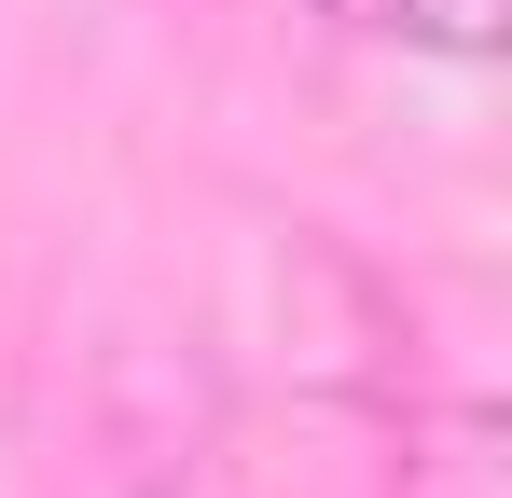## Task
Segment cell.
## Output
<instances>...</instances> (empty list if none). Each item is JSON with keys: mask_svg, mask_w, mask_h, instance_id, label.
Here are the masks:
<instances>
[{"mask_svg": "<svg viewBox=\"0 0 512 498\" xmlns=\"http://www.w3.org/2000/svg\"><path fill=\"white\" fill-rule=\"evenodd\" d=\"M250 332L263 374L305 402H360V415H416V319L402 291L333 236H250Z\"/></svg>", "mask_w": 512, "mask_h": 498, "instance_id": "6da1fadb", "label": "cell"}, {"mask_svg": "<svg viewBox=\"0 0 512 498\" xmlns=\"http://www.w3.org/2000/svg\"><path fill=\"white\" fill-rule=\"evenodd\" d=\"M319 14L360 42H402V56H499L512 42V0H319Z\"/></svg>", "mask_w": 512, "mask_h": 498, "instance_id": "7a4b0ae2", "label": "cell"}, {"mask_svg": "<svg viewBox=\"0 0 512 498\" xmlns=\"http://www.w3.org/2000/svg\"><path fill=\"white\" fill-rule=\"evenodd\" d=\"M402 498H512L499 415H429V443L402 457Z\"/></svg>", "mask_w": 512, "mask_h": 498, "instance_id": "3957f363", "label": "cell"}]
</instances>
